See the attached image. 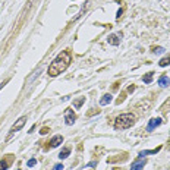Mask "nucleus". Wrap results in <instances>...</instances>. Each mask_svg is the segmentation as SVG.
<instances>
[{
  "label": "nucleus",
  "instance_id": "nucleus-1",
  "mask_svg": "<svg viewBox=\"0 0 170 170\" xmlns=\"http://www.w3.org/2000/svg\"><path fill=\"white\" fill-rule=\"evenodd\" d=\"M72 62V54L69 50H63L62 53L57 54V57L51 62L49 66V76H57L62 72H65Z\"/></svg>",
  "mask_w": 170,
  "mask_h": 170
},
{
  "label": "nucleus",
  "instance_id": "nucleus-2",
  "mask_svg": "<svg viewBox=\"0 0 170 170\" xmlns=\"http://www.w3.org/2000/svg\"><path fill=\"white\" fill-rule=\"evenodd\" d=\"M135 123V116L132 113H125V115H120L116 117L115 120V128L119 131V129H128L131 128L132 125Z\"/></svg>",
  "mask_w": 170,
  "mask_h": 170
},
{
  "label": "nucleus",
  "instance_id": "nucleus-3",
  "mask_svg": "<svg viewBox=\"0 0 170 170\" xmlns=\"http://www.w3.org/2000/svg\"><path fill=\"white\" fill-rule=\"evenodd\" d=\"M25 123H26V116H22V117H19L18 120L13 123V126L10 128V131H9V135H7V138H6V139L9 141V139H10V138H12V136H13V135H15V134H16L19 129H22V128H24Z\"/></svg>",
  "mask_w": 170,
  "mask_h": 170
},
{
  "label": "nucleus",
  "instance_id": "nucleus-4",
  "mask_svg": "<svg viewBox=\"0 0 170 170\" xmlns=\"http://www.w3.org/2000/svg\"><path fill=\"white\" fill-rule=\"evenodd\" d=\"M13 160H15L13 154H7L4 158H0V170H7L10 167V164H12Z\"/></svg>",
  "mask_w": 170,
  "mask_h": 170
},
{
  "label": "nucleus",
  "instance_id": "nucleus-5",
  "mask_svg": "<svg viewBox=\"0 0 170 170\" xmlns=\"http://www.w3.org/2000/svg\"><path fill=\"white\" fill-rule=\"evenodd\" d=\"M75 120H76V115L73 113V110L72 109H66L65 110V123L68 126H71V125L75 123Z\"/></svg>",
  "mask_w": 170,
  "mask_h": 170
},
{
  "label": "nucleus",
  "instance_id": "nucleus-6",
  "mask_svg": "<svg viewBox=\"0 0 170 170\" xmlns=\"http://www.w3.org/2000/svg\"><path fill=\"white\" fill-rule=\"evenodd\" d=\"M161 117H154V119H151V120L148 122V126H147V132H152L155 128H158L160 125H161Z\"/></svg>",
  "mask_w": 170,
  "mask_h": 170
},
{
  "label": "nucleus",
  "instance_id": "nucleus-7",
  "mask_svg": "<svg viewBox=\"0 0 170 170\" xmlns=\"http://www.w3.org/2000/svg\"><path fill=\"white\" fill-rule=\"evenodd\" d=\"M62 142H63V136H62V135H54L49 141V147L50 148H56V147L60 145Z\"/></svg>",
  "mask_w": 170,
  "mask_h": 170
},
{
  "label": "nucleus",
  "instance_id": "nucleus-8",
  "mask_svg": "<svg viewBox=\"0 0 170 170\" xmlns=\"http://www.w3.org/2000/svg\"><path fill=\"white\" fill-rule=\"evenodd\" d=\"M144 166H145V160H142V158H138V160H135V161L132 163V167H131V170H142V169H144Z\"/></svg>",
  "mask_w": 170,
  "mask_h": 170
},
{
  "label": "nucleus",
  "instance_id": "nucleus-9",
  "mask_svg": "<svg viewBox=\"0 0 170 170\" xmlns=\"http://www.w3.org/2000/svg\"><path fill=\"white\" fill-rule=\"evenodd\" d=\"M107 41H109V44H112V46H119V44H120V38H119L117 34H112V35H109Z\"/></svg>",
  "mask_w": 170,
  "mask_h": 170
},
{
  "label": "nucleus",
  "instance_id": "nucleus-10",
  "mask_svg": "<svg viewBox=\"0 0 170 170\" xmlns=\"http://www.w3.org/2000/svg\"><path fill=\"white\" fill-rule=\"evenodd\" d=\"M161 150V147H157L154 150H145V151H139V158H142L144 155H150V154H157Z\"/></svg>",
  "mask_w": 170,
  "mask_h": 170
},
{
  "label": "nucleus",
  "instance_id": "nucleus-11",
  "mask_svg": "<svg viewBox=\"0 0 170 170\" xmlns=\"http://www.w3.org/2000/svg\"><path fill=\"white\" fill-rule=\"evenodd\" d=\"M112 103V96L110 94H104L103 97L100 98V106H107Z\"/></svg>",
  "mask_w": 170,
  "mask_h": 170
},
{
  "label": "nucleus",
  "instance_id": "nucleus-12",
  "mask_svg": "<svg viewBox=\"0 0 170 170\" xmlns=\"http://www.w3.org/2000/svg\"><path fill=\"white\" fill-rule=\"evenodd\" d=\"M69 154H71V148H69V147H65V148L59 152V158H60V160L68 158V157H69Z\"/></svg>",
  "mask_w": 170,
  "mask_h": 170
},
{
  "label": "nucleus",
  "instance_id": "nucleus-13",
  "mask_svg": "<svg viewBox=\"0 0 170 170\" xmlns=\"http://www.w3.org/2000/svg\"><path fill=\"white\" fill-rule=\"evenodd\" d=\"M169 84H170V79L167 78V76H164V75H163V76H160V78H158V85H160V87H163V88H164V87H169Z\"/></svg>",
  "mask_w": 170,
  "mask_h": 170
},
{
  "label": "nucleus",
  "instance_id": "nucleus-14",
  "mask_svg": "<svg viewBox=\"0 0 170 170\" xmlns=\"http://www.w3.org/2000/svg\"><path fill=\"white\" fill-rule=\"evenodd\" d=\"M85 103V97H81V98H78V100H75L73 101V107L75 109H81V106Z\"/></svg>",
  "mask_w": 170,
  "mask_h": 170
},
{
  "label": "nucleus",
  "instance_id": "nucleus-15",
  "mask_svg": "<svg viewBox=\"0 0 170 170\" xmlns=\"http://www.w3.org/2000/svg\"><path fill=\"white\" fill-rule=\"evenodd\" d=\"M152 76H154V72H148L142 76V81H144L145 84H150V82L152 81Z\"/></svg>",
  "mask_w": 170,
  "mask_h": 170
},
{
  "label": "nucleus",
  "instance_id": "nucleus-16",
  "mask_svg": "<svg viewBox=\"0 0 170 170\" xmlns=\"http://www.w3.org/2000/svg\"><path fill=\"white\" fill-rule=\"evenodd\" d=\"M158 65H160L161 68H164V66H169V65H170V56H166V57H163V59L158 62Z\"/></svg>",
  "mask_w": 170,
  "mask_h": 170
},
{
  "label": "nucleus",
  "instance_id": "nucleus-17",
  "mask_svg": "<svg viewBox=\"0 0 170 170\" xmlns=\"http://www.w3.org/2000/svg\"><path fill=\"white\" fill-rule=\"evenodd\" d=\"M151 51H152V53H155V54H161V53H164V49H163V47H160V46H157V47H152Z\"/></svg>",
  "mask_w": 170,
  "mask_h": 170
},
{
  "label": "nucleus",
  "instance_id": "nucleus-18",
  "mask_svg": "<svg viewBox=\"0 0 170 170\" xmlns=\"http://www.w3.org/2000/svg\"><path fill=\"white\" fill-rule=\"evenodd\" d=\"M125 97H126V93H120V97H119L117 100H116V103H117V104H120V103H123V101H125Z\"/></svg>",
  "mask_w": 170,
  "mask_h": 170
},
{
  "label": "nucleus",
  "instance_id": "nucleus-19",
  "mask_svg": "<svg viewBox=\"0 0 170 170\" xmlns=\"http://www.w3.org/2000/svg\"><path fill=\"white\" fill-rule=\"evenodd\" d=\"M100 113V109H94V110H90L88 113H87V116L90 117V116H93V115H98Z\"/></svg>",
  "mask_w": 170,
  "mask_h": 170
},
{
  "label": "nucleus",
  "instance_id": "nucleus-20",
  "mask_svg": "<svg viewBox=\"0 0 170 170\" xmlns=\"http://www.w3.org/2000/svg\"><path fill=\"white\" fill-rule=\"evenodd\" d=\"M35 164H37V160H35V158H31V160H28V163H26L28 167H32V166H35Z\"/></svg>",
  "mask_w": 170,
  "mask_h": 170
},
{
  "label": "nucleus",
  "instance_id": "nucleus-21",
  "mask_svg": "<svg viewBox=\"0 0 170 170\" xmlns=\"http://www.w3.org/2000/svg\"><path fill=\"white\" fill-rule=\"evenodd\" d=\"M53 170H63V164H60V163H59V164H54V166H53Z\"/></svg>",
  "mask_w": 170,
  "mask_h": 170
},
{
  "label": "nucleus",
  "instance_id": "nucleus-22",
  "mask_svg": "<svg viewBox=\"0 0 170 170\" xmlns=\"http://www.w3.org/2000/svg\"><path fill=\"white\" fill-rule=\"evenodd\" d=\"M135 91V85L132 84V85H129V88H128V93H134Z\"/></svg>",
  "mask_w": 170,
  "mask_h": 170
},
{
  "label": "nucleus",
  "instance_id": "nucleus-23",
  "mask_svg": "<svg viewBox=\"0 0 170 170\" xmlns=\"http://www.w3.org/2000/svg\"><path fill=\"white\" fill-rule=\"evenodd\" d=\"M122 13H123V9H119V10H117V15H116V19H120Z\"/></svg>",
  "mask_w": 170,
  "mask_h": 170
},
{
  "label": "nucleus",
  "instance_id": "nucleus-24",
  "mask_svg": "<svg viewBox=\"0 0 170 170\" xmlns=\"http://www.w3.org/2000/svg\"><path fill=\"white\" fill-rule=\"evenodd\" d=\"M47 132H49V128H43V129H41V132H40V134H41V135H46V134H47Z\"/></svg>",
  "mask_w": 170,
  "mask_h": 170
},
{
  "label": "nucleus",
  "instance_id": "nucleus-25",
  "mask_svg": "<svg viewBox=\"0 0 170 170\" xmlns=\"http://www.w3.org/2000/svg\"><path fill=\"white\" fill-rule=\"evenodd\" d=\"M96 164H97V161H93V163H88L87 167H93V166H96Z\"/></svg>",
  "mask_w": 170,
  "mask_h": 170
},
{
  "label": "nucleus",
  "instance_id": "nucleus-26",
  "mask_svg": "<svg viewBox=\"0 0 170 170\" xmlns=\"http://www.w3.org/2000/svg\"><path fill=\"white\" fill-rule=\"evenodd\" d=\"M115 170H122L120 167H115Z\"/></svg>",
  "mask_w": 170,
  "mask_h": 170
}]
</instances>
